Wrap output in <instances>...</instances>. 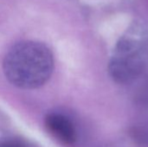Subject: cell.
<instances>
[{
  "label": "cell",
  "instance_id": "1",
  "mask_svg": "<svg viewBox=\"0 0 148 147\" xmlns=\"http://www.w3.org/2000/svg\"><path fill=\"white\" fill-rule=\"evenodd\" d=\"M54 69L51 50L36 41H22L13 45L3 62L6 79L15 87L36 89L43 86Z\"/></svg>",
  "mask_w": 148,
  "mask_h": 147
},
{
  "label": "cell",
  "instance_id": "2",
  "mask_svg": "<svg viewBox=\"0 0 148 147\" xmlns=\"http://www.w3.org/2000/svg\"><path fill=\"white\" fill-rule=\"evenodd\" d=\"M147 66L148 23L136 21L115 44L108 63V73L114 81L128 84L138 79Z\"/></svg>",
  "mask_w": 148,
  "mask_h": 147
},
{
  "label": "cell",
  "instance_id": "3",
  "mask_svg": "<svg viewBox=\"0 0 148 147\" xmlns=\"http://www.w3.org/2000/svg\"><path fill=\"white\" fill-rule=\"evenodd\" d=\"M48 131L61 143L74 146L77 140V133L73 122L65 115L51 113L45 118Z\"/></svg>",
  "mask_w": 148,
  "mask_h": 147
},
{
  "label": "cell",
  "instance_id": "4",
  "mask_svg": "<svg viewBox=\"0 0 148 147\" xmlns=\"http://www.w3.org/2000/svg\"><path fill=\"white\" fill-rule=\"evenodd\" d=\"M133 140L141 147H148V122L134 126L130 130Z\"/></svg>",
  "mask_w": 148,
  "mask_h": 147
},
{
  "label": "cell",
  "instance_id": "5",
  "mask_svg": "<svg viewBox=\"0 0 148 147\" xmlns=\"http://www.w3.org/2000/svg\"><path fill=\"white\" fill-rule=\"evenodd\" d=\"M136 102L139 106L148 109V82L140 89L136 96Z\"/></svg>",
  "mask_w": 148,
  "mask_h": 147
},
{
  "label": "cell",
  "instance_id": "6",
  "mask_svg": "<svg viewBox=\"0 0 148 147\" xmlns=\"http://www.w3.org/2000/svg\"><path fill=\"white\" fill-rule=\"evenodd\" d=\"M0 147H25L23 143L14 139H5L0 141Z\"/></svg>",
  "mask_w": 148,
  "mask_h": 147
},
{
  "label": "cell",
  "instance_id": "7",
  "mask_svg": "<svg viewBox=\"0 0 148 147\" xmlns=\"http://www.w3.org/2000/svg\"><path fill=\"white\" fill-rule=\"evenodd\" d=\"M100 147H117V146H108V145H107V146H100Z\"/></svg>",
  "mask_w": 148,
  "mask_h": 147
}]
</instances>
